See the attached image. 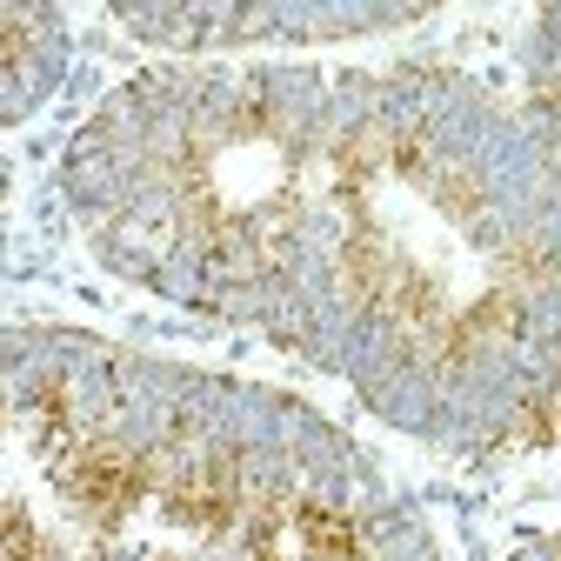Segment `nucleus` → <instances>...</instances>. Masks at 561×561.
<instances>
[{
  "instance_id": "f257e3e1",
  "label": "nucleus",
  "mask_w": 561,
  "mask_h": 561,
  "mask_svg": "<svg viewBox=\"0 0 561 561\" xmlns=\"http://www.w3.org/2000/svg\"><path fill=\"white\" fill-rule=\"evenodd\" d=\"M8 561H47V548L27 535V515L21 508H8Z\"/></svg>"
},
{
  "instance_id": "f03ea898",
  "label": "nucleus",
  "mask_w": 561,
  "mask_h": 561,
  "mask_svg": "<svg viewBox=\"0 0 561 561\" xmlns=\"http://www.w3.org/2000/svg\"><path fill=\"white\" fill-rule=\"evenodd\" d=\"M442 201L455 207V215H474V207H481V194H474V181L461 168H442Z\"/></svg>"
}]
</instances>
